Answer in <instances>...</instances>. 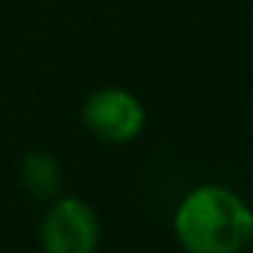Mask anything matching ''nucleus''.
<instances>
[{"label":"nucleus","mask_w":253,"mask_h":253,"mask_svg":"<svg viewBox=\"0 0 253 253\" xmlns=\"http://www.w3.org/2000/svg\"><path fill=\"white\" fill-rule=\"evenodd\" d=\"M174 237L185 253H245L253 245V207L226 185H199L174 212Z\"/></svg>","instance_id":"nucleus-1"},{"label":"nucleus","mask_w":253,"mask_h":253,"mask_svg":"<svg viewBox=\"0 0 253 253\" xmlns=\"http://www.w3.org/2000/svg\"><path fill=\"white\" fill-rule=\"evenodd\" d=\"M101 242L98 212L84 199L63 196L52 199L41 220V248L44 253H95Z\"/></svg>","instance_id":"nucleus-2"},{"label":"nucleus","mask_w":253,"mask_h":253,"mask_svg":"<svg viewBox=\"0 0 253 253\" xmlns=\"http://www.w3.org/2000/svg\"><path fill=\"white\" fill-rule=\"evenodd\" d=\"M19 180H22L25 191L33 193L36 199H57L60 193V166L52 155L46 153H30L25 155L22 169H19Z\"/></svg>","instance_id":"nucleus-4"},{"label":"nucleus","mask_w":253,"mask_h":253,"mask_svg":"<svg viewBox=\"0 0 253 253\" xmlns=\"http://www.w3.org/2000/svg\"><path fill=\"white\" fill-rule=\"evenodd\" d=\"M82 120L95 139L106 144H126L142 133L144 106L123 87H104L84 101Z\"/></svg>","instance_id":"nucleus-3"}]
</instances>
